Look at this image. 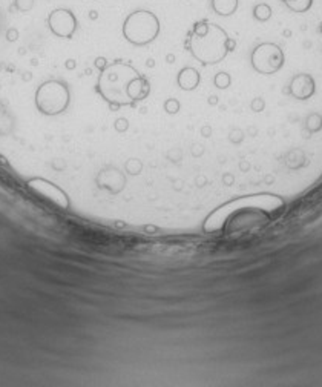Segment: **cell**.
Instances as JSON below:
<instances>
[{
  "label": "cell",
  "instance_id": "277c9868",
  "mask_svg": "<svg viewBox=\"0 0 322 387\" xmlns=\"http://www.w3.org/2000/svg\"><path fill=\"white\" fill-rule=\"evenodd\" d=\"M69 94L63 83L60 81H46L43 83L36 94V103L40 112L48 116H56L58 112H63L68 106Z\"/></svg>",
  "mask_w": 322,
  "mask_h": 387
},
{
  "label": "cell",
  "instance_id": "3957f363",
  "mask_svg": "<svg viewBox=\"0 0 322 387\" xmlns=\"http://www.w3.org/2000/svg\"><path fill=\"white\" fill-rule=\"evenodd\" d=\"M160 33V20L152 11L138 9L131 13L123 23V36L132 45H148Z\"/></svg>",
  "mask_w": 322,
  "mask_h": 387
},
{
  "label": "cell",
  "instance_id": "4fadbf2b",
  "mask_svg": "<svg viewBox=\"0 0 322 387\" xmlns=\"http://www.w3.org/2000/svg\"><path fill=\"white\" fill-rule=\"evenodd\" d=\"M166 109H168V112H176L178 111V103L170 100V102L166 103Z\"/></svg>",
  "mask_w": 322,
  "mask_h": 387
},
{
  "label": "cell",
  "instance_id": "7a4b0ae2",
  "mask_svg": "<svg viewBox=\"0 0 322 387\" xmlns=\"http://www.w3.org/2000/svg\"><path fill=\"white\" fill-rule=\"evenodd\" d=\"M138 77L131 66L123 63H114L101 74L98 81V91L109 102H117L118 104H126L131 102L128 96L129 83Z\"/></svg>",
  "mask_w": 322,
  "mask_h": 387
},
{
  "label": "cell",
  "instance_id": "ba28073f",
  "mask_svg": "<svg viewBox=\"0 0 322 387\" xmlns=\"http://www.w3.org/2000/svg\"><path fill=\"white\" fill-rule=\"evenodd\" d=\"M198 81H200L198 72L192 68L183 69L178 76V83L183 89H193V88H196V85H198Z\"/></svg>",
  "mask_w": 322,
  "mask_h": 387
},
{
  "label": "cell",
  "instance_id": "9c48e42d",
  "mask_svg": "<svg viewBox=\"0 0 322 387\" xmlns=\"http://www.w3.org/2000/svg\"><path fill=\"white\" fill-rule=\"evenodd\" d=\"M253 17L259 22H267V20L272 17V6L267 5V3H258L255 8H253Z\"/></svg>",
  "mask_w": 322,
  "mask_h": 387
},
{
  "label": "cell",
  "instance_id": "7c38bea8",
  "mask_svg": "<svg viewBox=\"0 0 322 387\" xmlns=\"http://www.w3.org/2000/svg\"><path fill=\"white\" fill-rule=\"evenodd\" d=\"M228 81H230V80H228V77L226 74H220V76L215 79V83H216L218 88H227Z\"/></svg>",
  "mask_w": 322,
  "mask_h": 387
},
{
  "label": "cell",
  "instance_id": "9a60e30c",
  "mask_svg": "<svg viewBox=\"0 0 322 387\" xmlns=\"http://www.w3.org/2000/svg\"><path fill=\"white\" fill-rule=\"evenodd\" d=\"M321 31H322V23H321Z\"/></svg>",
  "mask_w": 322,
  "mask_h": 387
},
{
  "label": "cell",
  "instance_id": "30bf717a",
  "mask_svg": "<svg viewBox=\"0 0 322 387\" xmlns=\"http://www.w3.org/2000/svg\"><path fill=\"white\" fill-rule=\"evenodd\" d=\"M36 0H13V5L9 6L13 11L22 13V14H28L34 9Z\"/></svg>",
  "mask_w": 322,
  "mask_h": 387
},
{
  "label": "cell",
  "instance_id": "52a82bcc",
  "mask_svg": "<svg viewBox=\"0 0 322 387\" xmlns=\"http://www.w3.org/2000/svg\"><path fill=\"white\" fill-rule=\"evenodd\" d=\"M210 5L215 14L228 17L236 13L238 6H240V0H210Z\"/></svg>",
  "mask_w": 322,
  "mask_h": 387
},
{
  "label": "cell",
  "instance_id": "8992f818",
  "mask_svg": "<svg viewBox=\"0 0 322 387\" xmlns=\"http://www.w3.org/2000/svg\"><path fill=\"white\" fill-rule=\"evenodd\" d=\"M48 26L53 34L61 39H71L77 29V19L66 8H57L48 16Z\"/></svg>",
  "mask_w": 322,
  "mask_h": 387
},
{
  "label": "cell",
  "instance_id": "5b68a950",
  "mask_svg": "<svg viewBox=\"0 0 322 387\" xmlns=\"http://www.w3.org/2000/svg\"><path fill=\"white\" fill-rule=\"evenodd\" d=\"M283 51L275 43H261L252 52V65L263 74H273L283 66Z\"/></svg>",
  "mask_w": 322,
  "mask_h": 387
},
{
  "label": "cell",
  "instance_id": "5bb4252c",
  "mask_svg": "<svg viewBox=\"0 0 322 387\" xmlns=\"http://www.w3.org/2000/svg\"><path fill=\"white\" fill-rule=\"evenodd\" d=\"M89 17H91V19H97V17H98V14H97V11H91V14H89Z\"/></svg>",
  "mask_w": 322,
  "mask_h": 387
},
{
  "label": "cell",
  "instance_id": "6da1fadb",
  "mask_svg": "<svg viewBox=\"0 0 322 387\" xmlns=\"http://www.w3.org/2000/svg\"><path fill=\"white\" fill-rule=\"evenodd\" d=\"M227 40L228 37L221 26L203 20L196 22L192 29L189 48L201 63L212 65L224 59L227 52Z\"/></svg>",
  "mask_w": 322,
  "mask_h": 387
},
{
  "label": "cell",
  "instance_id": "8fae6325",
  "mask_svg": "<svg viewBox=\"0 0 322 387\" xmlns=\"http://www.w3.org/2000/svg\"><path fill=\"white\" fill-rule=\"evenodd\" d=\"M285 5L293 13H307L313 5V0H293V2H287Z\"/></svg>",
  "mask_w": 322,
  "mask_h": 387
}]
</instances>
